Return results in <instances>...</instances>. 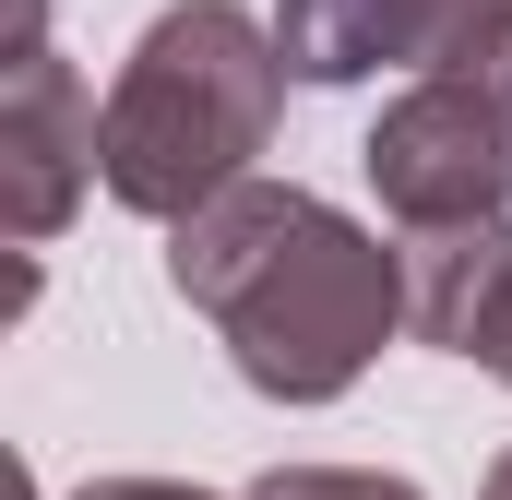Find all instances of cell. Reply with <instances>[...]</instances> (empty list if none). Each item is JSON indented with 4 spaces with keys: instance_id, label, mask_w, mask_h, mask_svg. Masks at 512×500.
Segmentation results:
<instances>
[{
    "instance_id": "cell-7",
    "label": "cell",
    "mask_w": 512,
    "mask_h": 500,
    "mask_svg": "<svg viewBox=\"0 0 512 500\" xmlns=\"http://www.w3.org/2000/svg\"><path fill=\"white\" fill-rule=\"evenodd\" d=\"M501 36H512V0H417L405 60H417V84H441V72H477Z\"/></svg>"
},
{
    "instance_id": "cell-10",
    "label": "cell",
    "mask_w": 512,
    "mask_h": 500,
    "mask_svg": "<svg viewBox=\"0 0 512 500\" xmlns=\"http://www.w3.org/2000/svg\"><path fill=\"white\" fill-rule=\"evenodd\" d=\"M477 370L512 381V286H501V310H489V334H477Z\"/></svg>"
},
{
    "instance_id": "cell-9",
    "label": "cell",
    "mask_w": 512,
    "mask_h": 500,
    "mask_svg": "<svg viewBox=\"0 0 512 500\" xmlns=\"http://www.w3.org/2000/svg\"><path fill=\"white\" fill-rule=\"evenodd\" d=\"M72 500H215V489H179V477H84Z\"/></svg>"
},
{
    "instance_id": "cell-4",
    "label": "cell",
    "mask_w": 512,
    "mask_h": 500,
    "mask_svg": "<svg viewBox=\"0 0 512 500\" xmlns=\"http://www.w3.org/2000/svg\"><path fill=\"white\" fill-rule=\"evenodd\" d=\"M96 131H108V108L48 48V0H12V60H0V215H12V239L72 227V203L96 179Z\"/></svg>"
},
{
    "instance_id": "cell-1",
    "label": "cell",
    "mask_w": 512,
    "mask_h": 500,
    "mask_svg": "<svg viewBox=\"0 0 512 500\" xmlns=\"http://www.w3.org/2000/svg\"><path fill=\"white\" fill-rule=\"evenodd\" d=\"M167 286L227 334V358L274 405H334L405 322V250L334 215L298 179H239L191 227H167Z\"/></svg>"
},
{
    "instance_id": "cell-5",
    "label": "cell",
    "mask_w": 512,
    "mask_h": 500,
    "mask_svg": "<svg viewBox=\"0 0 512 500\" xmlns=\"http://www.w3.org/2000/svg\"><path fill=\"white\" fill-rule=\"evenodd\" d=\"M405 250V334L477 358L489 310L512 286V215H477V227H429V239H393Z\"/></svg>"
},
{
    "instance_id": "cell-6",
    "label": "cell",
    "mask_w": 512,
    "mask_h": 500,
    "mask_svg": "<svg viewBox=\"0 0 512 500\" xmlns=\"http://www.w3.org/2000/svg\"><path fill=\"white\" fill-rule=\"evenodd\" d=\"M417 0H274V48L298 84H370L382 60H405Z\"/></svg>"
},
{
    "instance_id": "cell-2",
    "label": "cell",
    "mask_w": 512,
    "mask_h": 500,
    "mask_svg": "<svg viewBox=\"0 0 512 500\" xmlns=\"http://www.w3.org/2000/svg\"><path fill=\"white\" fill-rule=\"evenodd\" d=\"M286 108V48L274 24H251L239 0H167L143 24V48L108 84V131H96V179L108 203L191 227L203 203H227L239 179H262L251 155L274 143Z\"/></svg>"
},
{
    "instance_id": "cell-8",
    "label": "cell",
    "mask_w": 512,
    "mask_h": 500,
    "mask_svg": "<svg viewBox=\"0 0 512 500\" xmlns=\"http://www.w3.org/2000/svg\"><path fill=\"white\" fill-rule=\"evenodd\" d=\"M251 500H417V489L382 465H274V477H251Z\"/></svg>"
},
{
    "instance_id": "cell-11",
    "label": "cell",
    "mask_w": 512,
    "mask_h": 500,
    "mask_svg": "<svg viewBox=\"0 0 512 500\" xmlns=\"http://www.w3.org/2000/svg\"><path fill=\"white\" fill-rule=\"evenodd\" d=\"M477 500H512V453H501V465H489V489H477Z\"/></svg>"
},
{
    "instance_id": "cell-3",
    "label": "cell",
    "mask_w": 512,
    "mask_h": 500,
    "mask_svg": "<svg viewBox=\"0 0 512 500\" xmlns=\"http://www.w3.org/2000/svg\"><path fill=\"white\" fill-rule=\"evenodd\" d=\"M358 167H370V191H382V215L405 239L512 215V120L477 84H405L382 120H370Z\"/></svg>"
}]
</instances>
